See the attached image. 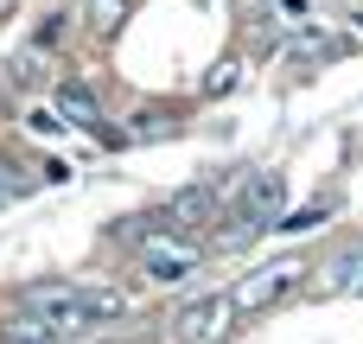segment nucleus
<instances>
[{
    "instance_id": "20e7f679",
    "label": "nucleus",
    "mask_w": 363,
    "mask_h": 344,
    "mask_svg": "<svg viewBox=\"0 0 363 344\" xmlns=\"http://www.w3.org/2000/svg\"><path fill=\"white\" fill-rule=\"evenodd\" d=\"M140 274H147L153 287L191 281V274H198V243H191V236H172V230H153V236L140 243Z\"/></svg>"
},
{
    "instance_id": "dca6fc26",
    "label": "nucleus",
    "mask_w": 363,
    "mask_h": 344,
    "mask_svg": "<svg viewBox=\"0 0 363 344\" xmlns=\"http://www.w3.org/2000/svg\"><path fill=\"white\" fill-rule=\"evenodd\" d=\"M319 217H325V204H306V211H287L281 230H319Z\"/></svg>"
},
{
    "instance_id": "6e6552de",
    "label": "nucleus",
    "mask_w": 363,
    "mask_h": 344,
    "mask_svg": "<svg viewBox=\"0 0 363 344\" xmlns=\"http://www.w3.org/2000/svg\"><path fill=\"white\" fill-rule=\"evenodd\" d=\"M128 19H134V0H83V26L102 32V38H115Z\"/></svg>"
},
{
    "instance_id": "39448f33",
    "label": "nucleus",
    "mask_w": 363,
    "mask_h": 344,
    "mask_svg": "<svg viewBox=\"0 0 363 344\" xmlns=\"http://www.w3.org/2000/svg\"><path fill=\"white\" fill-rule=\"evenodd\" d=\"M300 262H268V268H255V274H242L236 281V300H242V313H268V306H281L294 287H300Z\"/></svg>"
},
{
    "instance_id": "9d476101",
    "label": "nucleus",
    "mask_w": 363,
    "mask_h": 344,
    "mask_svg": "<svg viewBox=\"0 0 363 344\" xmlns=\"http://www.w3.org/2000/svg\"><path fill=\"white\" fill-rule=\"evenodd\" d=\"M338 51H345V38H325V32L294 38V64H300V70H313V64H325V57H338Z\"/></svg>"
},
{
    "instance_id": "6ab92c4d",
    "label": "nucleus",
    "mask_w": 363,
    "mask_h": 344,
    "mask_svg": "<svg viewBox=\"0 0 363 344\" xmlns=\"http://www.w3.org/2000/svg\"><path fill=\"white\" fill-rule=\"evenodd\" d=\"M0 204H6V179H0Z\"/></svg>"
},
{
    "instance_id": "f257e3e1",
    "label": "nucleus",
    "mask_w": 363,
    "mask_h": 344,
    "mask_svg": "<svg viewBox=\"0 0 363 344\" xmlns=\"http://www.w3.org/2000/svg\"><path fill=\"white\" fill-rule=\"evenodd\" d=\"M19 306L51 319L64 338H83L89 326H108V319H128V294H115V287H70V281H38V287L19 294Z\"/></svg>"
},
{
    "instance_id": "f3484780",
    "label": "nucleus",
    "mask_w": 363,
    "mask_h": 344,
    "mask_svg": "<svg viewBox=\"0 0 363 344\" xmlns=\"http://www.w3.org/2000/svg\"><path fill=\"white\" fill-rule=\"evenodd\" d=\"M281 13H287V19H306V13H313V0H281Z\"/></svg>"
},
{
    "instance_id": "ddd939ff",
    "label": "nucleus",
    "mask_w": 363,
    "mask_h": 344,
    "mask_svg": "<svg viewBox=\"0 0 363 344\" xmlns=\"http://www.w3.org/2000/svg\"><path fill=\"white\" fill-rule=\"evenodd\" d=\"M26 128H32L38 140H51V134H64L70 121H64V109H57V102H38V109H26Z\"/></svg>"
},
{
    "instance_id": "4468645a",
    "label": "nucleus",
    "mask_w": 363,
    "mask_h": 344,
    "mask_svg": "<svg viewBox=\"0 0 363 344\" xmlns=\"http://www.w3.org/2000/svg\"><path fill=\"white\" fill-rule=\"evenodd\" d=\"M0 70H6V77H0L6 89H32V83H38V57H32V51H19V57H6Z\"/></svg>"
},
{
    "instance_id": "1a4fd4ad",
    "label": "nucleus",
    "mask_w": 363,
    "mask_h": 344,
    "mask_svg": "<svg viewBox=\"0 0 363 344\" xmlns=\"http://www.w3.org/2000/svg\"><path fill=\"white\" fill-rule=\"evenodd\" d=\"M0 344H64V332H57L51 319H38V313H19V319L0 332Z\"/></svg>"
},
{
    "instance_id": "f8f14e48",
    "label": "nucleus",
    "mask_w": 363,
    "mask_h": 344,
    "mask_svg": "<svg viewBox=\"0 0 363 344\" xmlns=\"http://www.w3.org/2000/svg\"><path fill=\"white\" fill-rule=\"evenodd\" d=\"M128 134H134V140H166V134H179V121H172L166 109H140Z\"/></svg>"
},
{
    "instance_id": "7ed1b4c3",
    "label": "nucleus",
    "mask_w": 363,
    "mask_h": 344,
    "mask_svg": "<svg viewBox=\"0 0 363 344\" xmlns=\"http://www.w3.org/2000/svg\"><path fill=\"white\" fill-rule=\"evenodd\" d=\"M242 326V300L236 287L223 294H198L172 313V344H230V332Z\"/></svg>"
},
{
    "instance_id": "0eeeda50",
    "label": "nucleus",
    "mask_w": 363,
    "mask_h": 344,
    "mask_svg": "<svg viewBox=\"0 0 363 344\" xmlns=\"http://www.w3.org/2000/svg\"><path fill=\"white\" fill-rule=\"evenodd\" d=\"M57 109H64V121H70V128L102 134V102H96V89H89V83H57Z\"/></svg>"
},
{
    "instance_id": "423d86ee",
    "label": "nucleus",
    "mask_w": 363,
    "mask_h": 344,
    "mask_svg": "<svg viewBox=\"0 0 363 344\" xmlns=\"http://www.w3.org/2000/svg\"><path fill=\"white\" fill-rule=\"evenodd\" d=\"M313 294H363V243H351V249H338V255H332V262L319 268Z\"/></svg>"
},
{
    "instance_id": "f03ea898",
    "label": "nucleus",
    "mask_w": 363,
    "mask_h": 344,
    "mask_svg": "<svg viewBox=\"0 0 363 344\" xmlns=\"http://www.w3.org/2000/svg\"><path fill=\"white\" fill-rule=\"evenodd\" d=\"M281 217H287V179L281 172H255L242 185V198H236V230H223L217 249H242L262 230H281Z\"/></svg>"
},
{
    "instance_id": "9b49d317",
    "label": "nucleus",
    "mask_w": 363,
    "mask_h": 344,
    "mask_svg": "<svg viewBox=\"0 0 363 344\" xmlns=\"http://www.w3.org/2000/svg\"><path fill=\"white\" fill-rule=\"evenodd\" d=\"M236 83H242V57H217V64H211V77H204V96L217 102V96H230Z\"/></svg>"
},
{
    "instance_id": "a211bd4d",
    "label": "nucleus",
    "mask_w": 363,
    "mask_h": 344,
    "mask_svg": "<svg viewBox=\"0 0 363 344\" xmlns=\"http://www.w3.org/2000/svg\"><path fill=\"white\" fill-rule=\"evenodd\" d=\"M13 6H19V0H0V19H13Z\"/></svg>"
},
{
    "instance_id": "2eb2a0df",
    "label": "nucleus",
    "mask_w": 363,
    "mask_h": 344,
    "mask_svg": "<svg viewBox=\"0 0 363 344\" xmlns=\"http://www.w3.org/2000/svg\"><path fill=\"white\" fill-rule=\"evenodd\" d=\"M57 38H64V13H45V19H38V32H32V45H38V51H51Z\"/></svg>"
}]
</instances>
